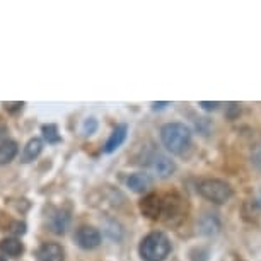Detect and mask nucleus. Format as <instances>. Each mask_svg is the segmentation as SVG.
I'll use <instances>...</instances> for the list:
<instances>
[{"label":"nucleus","mask_w":261,"mask_h":261,"mask_svg":"<svg viewBox=\"0 0 261 261\" xmlns=\"http://www.w3.org/2000/svg\"><path fill=\"white\" fill-rule=\"evenodd\" d=\"M22 251H24V246L17 238H7V239L0 241V253L2 254L16 258V256L22 254Z\"/></svg>","instance_id":"9d476101"},{"label":"nucleus","mask_w":261,"mask_h":261,"mask_svg":"<svg viewBox=\"0 0 261 261\" xmlns=\"http://www.w3.org/2000/svg\"><path fill=\"white\" fill-rule=\"evenodd\" d=\"M200 106L203 108L206 111H212V110H217V106H219V102H206V101H201Z\"/></svg>","instance_id":"aec40b11"},{"label":"nucleus","mask_w":261,"mask_h":261,"mask_svg":"<svg viewBox=\"0 0 261 261\" xmlns=\"http://www.w3.org/2000/svg\"><path fill=\"white\" fill-rule=\"evenodd\" d=\"M6 110L7 111H11V113H16L19 110H22V106H24V102H6Z\"/></svg>","instance_id":"a211bd4d"},{"label":"nucleus","mask_w":261,"mask_h":261,"mask_svg":"<svg viewBox=\"0 0 261 261\" xmlns=\"http://www.w3.org/2000/svg\"><path fill=\"white\" fill-rule=\"evenodd\" d=\"M43 137L48 144H57L60 142V135H58V128L57 125H43Z\"/></svg>","instance_id":"2eb2a0df"},{"label":"nucleus","mask_w":261,"mask_h":261,"mask_svg":"<svg viewBox=\"0 0 261 261\" xmlns=\"http://www.w3.org/2000/svg\"><path fill=\"white\" fill-rule=\"evenodd\" d=\"M126 132H128V126L126 125H118L115 130H113L111 137L108 139L106 145H105V152H106V154H111V152H115L118 147H120L123 142H125Z\"/></svg>","instance_id":"6e6552de"},{"label":"nucleus","mask_w":261,"mask_h":261,"mask_svg":"<svg viewBox=\"0 0 261 261\" xmlns=\"http://www.w3.org/2000/svg\"><path fill=\"white\" fill-rule=\"evenodd\" d=\"M126 183L132 190L137 191V193H145L150 186V178L147 174H144V172H135V174H132L130 178H128Z\"/></svg>","instance_id":"9b49d317"},{"label":"nucleus","mask_w":261,"mask_h":261,"mask_svg":"<svg viewBox=\"0 0 261 261\" xmlns=\"http://www.w3.org/2000/svg\"><path fill=\"white\" fill-rule=\"evenodd\" d=\"M167 105H169V102H154V108H155V110H157V108L162 110V108H166Z\"/></svg>","instance_id":"412c9836"},{"label":"nucleus","mask_w":261,"mask_h":261,"mask_svg":"<svg viewBox=\"0 0 261 261\" xmlns=\"http://www.w3.org/2000/svg\"><path fill=\"white\" fill-rule=\"evenodd\" d=\"M17 155V144L14 140H4L0 144V164H9Z\"/></svg>","instance_id":"ddd939ff"},{"label":"nucleus","mask_w":261,"mask_h":261,"mask_svg":"<svg viewBox=\"0 0 261 261\" xmlns=\"http://www.w3.org/2000/svg\"><path fill=\"white\" fill-rule=\"evenodd\" d=\"M161 140L171 154H183L190 147L191 132L183 123H167L161 128Z\"/></svg>","instance_id":"f257e3e1"},{"label":"nucleus","mask_w":261,"mask_h":261,"mask_svg":"<svg viewBox=\"0 0 261 261\" xmlns=\"http://www.w3.org/2000/svg\"><path fill=\"white\" fill-rule=\"evenodd\" d=\"M11 230H12L14 234H24V232H26V225L21 224V222H16V224L12 225Z\"/></svg>","instance_id":"6ab92c4d"},{"label":"nucleus","mask_w":261,"mask_h":261,"mask_svg":"<svg viewBox=\"0 0 261 261\" xmlns=\"http://www.w3.org/2000/svg\"><path fill=\"white\" fill-rule=\"evenodd\" d=\"M0 261H7L6 258H2V256H0Z\"/></svg>","instance_id":"4be33fe9"},{"label":"nucleus","mask_w":261,"mask_h":261,"mask_svg":"<svg viewBox=\"0 0 261 261\" xmlns=\"http://www.w3.org/2000/svg\"><path fill=\"white\" fill-rule=\"evenodd\" d=\"M166 224H178L185 217V201L179 195L171 193L162 200V214Z\"/></svg>","instance_id":"20e7f679"},{"label":"nucleus","mask_w":261,"mask_h":261,"mask_svg":"<svg viewBox=\"0 0 261 261\" xmlns=\"http://www.w3.org/2000/svg\"><path fill=\"white\" fill-rule=\"evenodd\" d=\"M152 169H154L157 172V176H161V178H167V176H171L172 172H174L176 166L169 157L157 155L154 157V161H152Z\"/></svg>","instance_id":"1a4fd4ad"},{"label":"nucleus","mask_w":261,"mask_h":261,"mask_svg":"<svg viewBox=\"0 0 261 261\" xmlns=\"http://www.w3.org/2000/svg\"><path fill=\"white\" fill-rule=\"evenodd\" d=\"M241 113V108L239 105H236V102H232V105H229V111H227V116L230 118V120H234L236 116H238Z\"/></svg>","instance_id":"f3484780"},{"label":"nucleus","mask_w":261,"mask_h":261,"mask_svg":"<svg viewBox=\"0 0 261 261\" xmlns=\"http://www.w3.org/2000/svg\"><path fill=\"white\" fill-rule=\"evenodd\" d=\"M140 256L144 261H164L171 253L169 238L164 232H150L140 243Z\"/></svg>","instance_id":"f03ea898"},{"label":"nucleus","mask_w":261,"mask_h":261,"mask_svg":"<svg viewBox=\"0 0 261 261\" xmlns=\"http://www.w3.org/2000/svg\"><path fill=\"white\" fill-rule=\"evenodd\" d=\"M75 241L82 249H94L101 244V234L94 227L82 225L75 232Z\"/></svg>","instance_id":"423d86ee"},{"label":"nucleus","mask_w":261,"mask_h":261,"mask_svg":"<svg viewBox=\"0 0 261 261\" xmlns=\"http://www.w3.org/2000/svg\"><path fill=\"white\" fill-rule=\"evenodd\" d=\"M140 212L142 215L150 220H159L162 214V198L155 193L145 195L140 201Z\"/></svg>","instance_id":"39448f33"},{"label":"nucleus","mask_w":261,"mask_h":261,"mask_svg":"<svg viewBox=\"0 0 261 261\" xmlns=\"http://www.w3.org/2000/svg\"><path fill=\"white\" fill-rule=\"evenodd\" d=\"M67 225H68V215L65 212H57L51 219V230L55 234H63L67 230Z\"/></svg>","instance_id":"4468645a"},{"label":"nucleus","mask_w":261,"mask_h":261,"mask_svg":"<svg viewBox=\"0 0 261 261\" xmlns=\"http://www.w3.org/2000/svg\"><path fill=\"white\" fill-rule=\"evenodd\" d=\"M41 150H43V142L39 139H31L26 144V147H24L21 161L22 162H31V161L36 159L39 154H41Z\"/></svg>","instance_id":"f8f14e48"},{"label":"nucleus","mask_w":261,"mask_h":261,"mask_svg":"<svg viewBox=\"0 0 261 261\" xmlns=\"http://www.w3.org/2000/svg\"><path fill=\"white\" fill-rule=\"evenodd\" d=\"M38 261H63L65 253L63 248L57 243H45L38 249Z\"/></svg>","instance_id":"0eeeda50"},{"label":"nucleus","mask_w":261,"mask_h":261,"mask_svg":"<svg viewBox=\"0 0 261 261\" xmlns=\"http://www.w3.org/2000/svg\"><path fill=\"white\" fill-rule=\"evenodd\" d=\"M198 193L203 196L205 200L212 201V203L222 205L225 201L230 200L232 188H230L229 183H225L222 179L206 178V179H201L198 183Z\"/></svg>","instance_id":"7ed1b4c3"},{"label":"nucleus","mask_w":261,"mask_h":261,"mask_svg":"<svg viewBox=\"0 0 261 261\" xmlns=\"http://www.w3.org/2000/svg\"><path fill=\"white\" fill-rule=\"evenodd\" d=\"M96 128H97V123L94 118H89L86 123H84V134L86 135H91V134H94L96 132Z\"/></svg>","instance_id":"dca6fc26"}]
</instances>
